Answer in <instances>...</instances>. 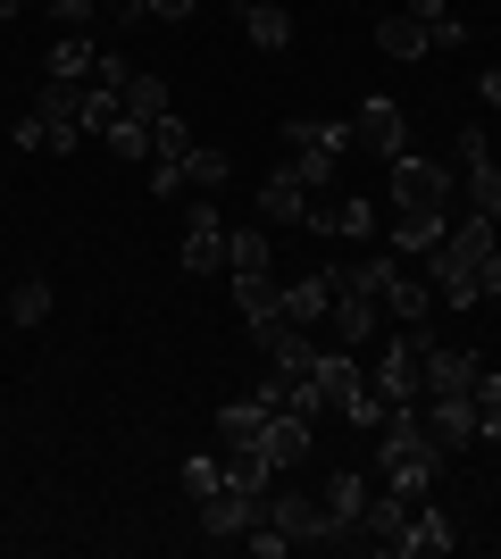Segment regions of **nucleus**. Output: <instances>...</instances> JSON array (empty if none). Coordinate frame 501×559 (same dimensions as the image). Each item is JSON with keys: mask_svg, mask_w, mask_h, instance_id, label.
<instances>
[{"mask_svg": "<svg viewBox=\"0 0 501 559\" xmlns=\"http://www.w3.org/2000/svg\"><path fill=\"white\" fill-rule=\"evenodd\" d=\"M377 467H384V485L409 492V501H427L434 476L452 467V451L434 443V426H427V401H393L377 418Z\"/></svg>", "mask_w": 501, "mask_h": 559, "instance_id": "1", "label": "nucleus"}, {"mask_svg": "<svg viewBox=\"0 0 501 559\" xmlns=\"http://www.w3.org/2000/svg\"><path fill=\"white\" fill-rule=\"evenodd\" d=\"M310 376H318V393H326V409H343V426H359V435H377V418H384V401L368 393V368H359V350H318L310 359Z\"/></svg>", "mask_w": 501, "mask_h": 559, "instance_id": "2", "label": "nucleus"}, {"mask_svg": "<svg viewBox=\"0 0 501 559\" xmlns=\"http://www.w3.org/2000/svg\"><path fill=\"white\" fill-rule=\"evenodd\" d=\"M427 343H434L427 326H402V334H384L377 368H368V393H377L384 409H393V401H427V384H418V359H427Z\"/></svg>", "mask_w": 501, "mask_h": 559, "instance_id": "3", "label": "nucleus"}, {"mask_svg": "<svg viewBox=\"0 0 501 559\" xmlns=\"http://www.w3.org/2000/svg\"><path fill=\"white\" fill-rule=\"evenodd\" d=\"M384 192H393V210H452L460 185L443 159H418V151H402V159H384Z\"/></svg>", "mask_w": 501, "mask_h": 559, "instance_id": "4", "label": "nucleus"}, {"mask_svg": "<svg viewBox=\"0 0 501 559\" xmlns=\"http://www.w3.org/2000/svg\"><path fill=\"white\" fill-rule=\"evenodd\" d=\"M452 159H460V201L485 210V217H501V159H493V142H485V126L452 134Z\"/></svg>", "mask_w": 501, "mask_h": 559, "instance_id": "5", "label": "nucleus"}, {"mask_svg": "<svg viewBox=\"0 0 501 559\" xmlns=\"http://www.w3.org/2000/svg\"><path fill=\"white\" fill-rule=\"evenodd\" d=\"M192 510H201V535H210V543H235V535H251V526L267 518V492H251V485H235V476H226V485L201 492Z\"/></svg>", "mask_w": 501, "mask_h": 559, "instance_id": "6", "label": "nucleus"}, {"mask_svg": "<svg viewBox=\"0 0 501 559\" xmlns=\"http://www.w3.org/2000/svg\"><path fill=\"white\" fill-rule=\"evenodd\" d=\"M267 526H285V543L293 551H334V518H326V501L318 492H267Z\"/></svg>", "mask_w": 501, "mask_h": 559, "instance_id": "7", "label": "nucleus"}, {"mask_svg": "<svg viewBox=\"0 0 501 559\" xmlns=\"http://www.w3.org/2000/svg\"><path fill=\"white\" fill-rule=\"evenodd\" d=\"M334 334H343V350H368L377 343V293H368V276H359V259L351 267H334Z\"/></svg>", "mask_w": 501, "mask_h": 559, "instance_id": "8", "label": "nucleus"}, {"mask_svg": "<svg viewBox=\"0 0 501 559\" xmlns=\"http://www.w3.org/2000/svg\"><path fill=\"white\" fill-rule=\"evenodd\" d=\"M351 142H359V151H377V159H402V151H409V109H402V100H384V93H368L351 109Z\"/></svg>", "mask_w": 501, "mask_h": 559, "instance_id": "9", "label": "nucleus"}, {"mask_svg": "<svg viewBox=\"0 0 501 559\" xmlns=\"http://www.w3.org/2000/svg\"><path fill=\"white\" fill-rule=\"evenodd\" d=\"M226 217H217V201H184V276H217L226 267Z\"/></svg>", "mask_w": 501, "mask_h": 559, "instance_id": "10", "label": "nucleus"}, {"mask_svg": "<svg viewBox=\"0 0 501 559\" xmlns=\"http://www.w3.org/2000/svg\"><path fill=\"white\" fill-rule=\"evenodd\" d=\"M418 384H427V401H460V393H477V350H460V343H427V359H418Z\"/></svg>", "mask_w": 501, "mask_h": 559, "instance_id": "11", "label": "nucleus"}, {"mask_svg": "<svg viewBox=\"0 0 501 559\" xmlns=\"http://www.w3.org/2000/svg\"><path fill=\"white\" fill-rule=\"evenodd\" d=\"M402 526H409V492H393V485H368V501H359V543L393 559Z\"/></svg>", "mask_w": 501, "mask_h": 559, "instance_id": "12", "label": "nucleus"}, {"mask_svg": "<svg viewBox=\"0 0 501 559\" xmlns=\"http://www.w3.org/2000/svg\"><path fill=\"white\" fill-rule=\"evenodd\" d=\"M318 501H326V518H334V551H351V543H359V501H368V476H359V467H326Z\"/></svg>", "mask_w": 501, "mask_h": 559, "instance_id": "13", "label": "nucleus"}, {"mask_svg": "<svg viewBox=\"0 0 501 559\" xmlns=\"http://www.w3.org/2000/svg\"><path fill=\"white\" fill-rule=\"evenodd\" d=\"M75 109H84V84H59V75H43V93H34V117L50 126V142H43V151H75V142H84Z\"/></svg>", "mask_w": 501, "mask_h": 559, "instance_id": "14", "label": "nucleus"}, {"mask_svg": "<svg viewBox=\"0 0 501 559\" xmlns=\"http://www.w3.org/2000/svg\"><path fill=\"white\" fill-rule=\"evenodd\" d=\"M310 418H301V409H267V426H260V460L267 467H301L310 460Z\"/></svg>", "mask_w": 501, "mask_h": 559, "instance_id": "15", "label": "nucleus"}, {"mask_svg": "<svg viewBox=\"0 0 501 559\" xmlns=\"http://www.w3.org/2000/svg\"><path fill=\"white\" fill-rule=\"evenodd\" d=\"M452 518L434 510V501H409V526H402V543H393V559H443L452 551Z\"/></svg>", "mask_w": 501, "mask_h": 559, "instance_id": "16", "label": "nucleus"}, {"mask_svg": "<svg viewBox=\"0 0 501 559\" xmlns=\"http://www.w3.org/2000/svg\"><path fill=\"white\" fill-rule=\"evenodd\" d=\"M301 226L326 234V242H368V234H377V201H326V210L310 201V217H301Z\"/></svg>", "mask_w": 501, "mask_h": 559, "instance_id": "17", "label": "nucleus"}, {"mask_svg": "<svg viewBox=\"0 0 501 559\" xmlns=\"http://www.w3.org/2000/svg\"><path fill=\"white\" fill-rule=\"evenodd\" d=\"M443 234H452V210H393V251L402 259H427Z\"/></svg>", "mask_w": 501, "mask_h": 559, "instance_id": "18", "label": "nucleus"}, {"mask_svg": "<svg viewBox=\"0 0 501 559\" xmlns=\"http://www.w3.org/2000/svg\"><path fill=\"white\" fill-rule=\"evenodd\" d=\"M427 426H434V443L460 460V451L477 443V393H460V401H427Z\"/></svg>", "mask_w": 501, "mask_h": 559, "instance_id": "19", "label": "nucleus"}, {"mask_svg": "<svg viewBox=\"0 0 501 559\" xmlns=\"http://www.w3.org/2000/svg\"><path fill=\"white\" fill-rule=\"evenodd\" d=\"M326 309H334V267H310V276L285 284V318H293V326H318Z\"/></svg>", "mask_w": 501, "mask_h": 559, "instance_id": "20", "label": "nucleus"}, {"mask_svg": "<svg viewBox=\"0 0 501 559\" xmlns=\"http://www.w3.org/2000/svg\"><path fill=\"white\" fill-rule=\"evenodd\" d=\"M235 309L251 318V326H267V318H285V284H276V276H251V267H235Z\"/></svg>", "mask_w": 501, "mask_h": 559, "instance_id": "21", "label": "nucleus"}, {"mask_svg": "<svg viewBox=\"0 0 501 559\" xmlns=\"http://www.w3.org/2000/svg\"><path fill=\"white\" fill-rule=\"evenodd\" d=\"M377 50H393V59H427V50H434V25H418L409 9H393V17H377Z\"/></svg>", "mask_w": 501, "mask_h": 559, "instance_id": "22", "label": "nucleus"}, {"mask_svg": "<svg viewBox=\"0 0 501 559\" xmlns=\"http://www.w3.org/2000/svg\"><path fill=\"white\" fill-rule=\"evenodd\" d=\"M59 84H93V68H100V50H93V34H59L50 43V59H43Z\"/></svg>", "mask_w": 501, "mask_h": 559, "instance_id": "23", "label": "nucleus"}, {"mask_svg": "<svg viewBox=\"0 0 501 559\" xmlns=\"http://www.w3.org/2000/svg\"><path fill=\"white\" fill-rule=\"evenodd\" d=\"M118 100H126V117H143V126H159V117H167V84H159V68H126Z\"/></svg>", "mask_w": 501, "mask_h": 559, "instance_id": "24", "label": "nucleus"}, {"mask_svg": "<svg viewBox=\"0 0 501 559\" xmlns=\"http://www.w3.org/2000/svg\"><path fill=\"white\" fill-rule=\"evenodd\" d=\"M310 201H318V192H301L285 167H276V176L260 185V217H276V226H301V217H310Z\"/></svg>", "mask_w": 501, "mask_h": 559, "instance_id": "25", "label": "nucleus"}, {"mask_svg": "<svg viewBox=\"0 0 501 559\" xmlns=\"http://www.w3.org/2000/svg\"><path fill=\"white\" fill-rule=\"evenodd\" d=\"M242 34L260 50H285L293 43V17H285V0H242Z\"/></svg>", "mask_w": 501, "mask_h": 559, "instance_id": "26", "label": "nucleus"}, {"mask_svg": "<svg viewBox=\"0 0 501 559\" xmlns=\"http://www.w3.org/2000/svg\"><path fill=\"white\" fill-rule=\"evenodd\" d=\"M226 176H235V159H226L217 142H192L184 159H176V185H201V192H217Z\"/></svg>", "mask_w": 501, "mask_h": 559, "instance_id": "27", "label": "nucleus"}, {"mask_svg": "<svg viewBox=\"0 0 501 559\" xmlns=\"http://www.w3.org/2000/svg\"><path fill=\"white\" fill-rule=\"evenodd\" d=\"M334 167H343V159H334V151H310V142H293V151H285V176H293L301 192H326Z\"/></svg>", "mask_w": 501, "mask_h": 559, "instance_id": "28", "label": "nucleus"}, {"mask_svg": "<svg viewBox=\"0 0 501 559\" xmlns=\"http://www.w3.org/2000/svg\"><path fill=\"white\" fill-rule=\"evenodd\" d=\"M235 267H251V276H276V251H267V234H260V226L226 234V276H235Z\"/></svg>", "mask_w": 501, "mask_h": 559, "instance_id": "29", "label": "nucleus"}, {"mask_svg": "<svg viewBox=\"0 0 501 559\" xmlns=\"http://www.w3.org/2000/svg\"><path fill=\"white\" fill-rule=\"evenodd\" d=\"M402 9L418 25H434V50H460V43H468V25L452 17V0H402Z\"/></svg>", "mask_w": 501, "mask_h": 559, "instance_id": "30", "label": "nucleus"}, {"mask_svg": "<svg viewBox=\"0 0 501 559\" xmlns=\"http://www.w3.org/2000/svg\"><path fill=\"white\" fill-rule=\"evenodd\" d=\"M285 142H310V151H351V126H326V117H285Z\"/></svg>", "mask_w": 501, "mask_h": 559, "instance_id": "31", "label": "nucleus"}, {"mask_svg": "<svg viewBox=\"0 0 501 559\" xmlns=\"http://www.w3.org/2000/svg\"><path fill=\"white\" fill-rule=\"evenodd\" d=\"M43 318H50V276H25L9 293V326H43Z\"/></svg>", "mask_w": 501, "mask_h": 559, "instance_id": "32", "label": "nucleus"}, {"mask_svg": "<svg viewBox=\"0 0 501 559\" xmlns=\"http://www.w3.org/2000/svg\"><path fill=\"white\" fill-rule=\"evenodd\" d=\"M477 435L485 443H501V376L477 359Z\"/></svg>", "mask_w": 501, "mask_h": 559, "instance_id": "33", "label": "nucleus"}, {"mask_svg": "<svg viewBox=\"0 0 501 559\" xmlns=\"http://www.w3.org/2000/svg\"><path fill=\"white\" fill-rule=\"evenodd\" d=\"M184 151H192V126H184V117H176V109H167L159 126H151V159H167V167H176V159H184Z\"/></svg>", "mask_w": 501, "mask_h": 559, "instance_id": "34", "label": "nucleus"}, {"mask_svg": "<svg viewBox=\"0 0 501 559\" xmlns=\"http://www.w3.org/2000/svg\"><path fill=\"white\" fill-rule=\"evenodd\" d=\"M100 142H109L118 159H151V126H143V117H126V109H118V126H109Z\"/></svg>", "mask_w": 501, "mask_h": 559, "instance_id": "35", "label": "nucleus"}, {"mask_svg": "<svg viewBox=\"0 0 501 559\" xmlns=\"http://www.w3.org/2000/svg\"><path fill=\"white\" fill-rule=\"evenodd\" d=\"M9 142H17V151H43V142H50V126H43V117H34V109H25L17 126H9Z\"/></svg>", "mask_w": 501, "mask_h": 559, "instance_id": "36", "label": "nucleus"}, {"mask_svg": "<svg viewBox=\"0 0 501 559\" xmlns=\"http://www.w3.org/2000/svg\"><path fill=\"white\" fill-rule=\"evenodd\" d=\"M477 293H485V301H501V242L477 259Z\"/></svg>", "mask_w": 501, "mask_h": 559, "instance_id": "37", "label": "nucleus"}, {"mask_svg": "<svg viewBox=\"0 0 501 559\" xmlns=\"http://www.w3.org/2000/svg\"><path fill=\"white\" fill-rule=\"evenodd\" d=\"M100 9H109V17H118V34H134V25L151 17V0H100Z\"/></svg>", "mask_w": 501, "mask_h": 559, "instance_id": "38", "label": "nucleus"}, {"mask_svg": "<svg viewBox=\"0 0 501 559\" xmlns=\"http://www.w3.org/2000/svg\"><path fill=\"white\" fill-rule=\"evenodd\" d=\"M50 17H59V25H84V17H100V0H50Z\"/></svg>", "mask_w": 501, "mask_h": 559, "instance_id": "39", "label": "nucleus"}, {"mask_svg": "<svg viewBox=\"0 0 501 559\" xmlns=\"http://www.w3.org/2000/svg\"><path fill=\"white\" fill-rule=\"evenodd\" d=\"M192 9H201V0H151V17H167V25H184Z\"/></svg>", "mask_w": 501, "mask_h": 559, "instance_id": "40", "label": "nucleus"}, {"mask_svg": "<svg viewBox=\"0 0 501 559\" xmlns=\"http://www.w3.org/2000/svg\"><path fill=\"white\" fill-rule=\"evenodd\" d=\"M477 93H485V100L501 109V68H485V84H477Z\"/></svg>", "mask_w": 501, "mask_h": 559, "instance_id": "41", "label": "nucleus"}, {"mask_svg": "<svg viewBox=\"0 0 501 559\" xmlns=\"http://www.w3.org/2000/svg\"><path fill=\"white\" fill-rule=\"evenodd\" d=\"M17 9H25V0H0V25H9V17H17Z\"/></svg>", "mask_w": 501, "mask_h": 559, "instance_id": "42", "label": "nucleus"}]
</instances>
